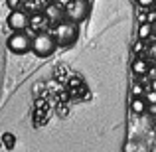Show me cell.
<instances>
[{"mask_svg": "<svg viewBox=\"0 0 156 152\" xmlns=\"http://www.w3.org/2000/svg\"><path fill=\"white\" fill-rule=\"evenodd\" d=\"M57 48V40L55 36L48 34V32L40 30L38 34L32 38V51L36 53L38 57H50Z\"/></svg>", "mask_w": 156, "mask_h": 152, "instance_id": "1", "label": "cell"}, {"mask_svg": "<svg viewBox=\"0 0 156 152\" xmlns=\"http://www.w3.org/2000/svg\"><path fill=\"white\" fill-rule=\"evenodd\" d=\"M6 48L8 51L16 53V55H24V53L32 51V38L24 30H16L6 38Z\"/></svg>", "mask_w": 156, "mask_h": 152, "instance_id": "2", "label": "cell"}, {"mask_svg": "<svg viewBox=\"0 0 156 152\" xmlns=\"http://www.w3.org/2000/svg\"><path fill=\"white\" fill-rule=\"evenodd\" d=\"M57 40V46H71V44L77 42L79 38V28H77V22H59L55 26V32H53Z\"/></svg>", "mask_w": 156, "mask_h": 152, "instance_id": "3", "label": "cell"}, {"mask_svg": "<svg viewBox=\"0 0 156 152\" xmlns=\"http://www.w3.org/2000/svg\"><path fill=\"white\" fill-rule=\"evenodd\" d=\"M63 10H65V18L79 24L89 16V2L87 0H69Z\"/></svg>", "mask_w": 156, "mask_h": 152, "instance_id": "4", "label": "cell"}, {"mask_svg": "<svg viewBox=\"0 0 156 152\" xmlns=\"http://www.w3.org/2000/svg\"><path fill=\"white\" fill-rule=\"evenodd\" d=\"M6 24H8V28H10L12 32H16V30H26V28L30 26V16H28L24 10L14 8V10L8 14Z\"/></svg>", "mask_w": 156, "mask_h": 152, "instance_id": "5", "label": "cell"}, {"mask_svg": "<svg viewBox=\"0 0 156 152\" xmlns=\"http://www.w3.org/2000/svg\"><path fill=\"white\" fill-rule=\"evenodd\" d=\"M63 16H65V10L59 6V4H48V6H46V20H48V22L59 24Z\"/></svg>", "mask_w": 156, "mask_h": 152, "instance_id": "6", "label": "cell"}, {"mask_svg": "<svg viewBox=\"0 0 156 152\" xmlns=\"http://www.w3.org/2000/svg\"><path fill=\"white\" fill-rule=\"evenodd\" d=\"M146 107H148V103H146L144 97H134L133 103H130V109H133V113H136V115L146 113Z\"/></svg>", "mask_w": 156, "mask_h": 152, "instance_id": "7", "label": "cell"}, {"mask_svg": "<svg viewBox=\"0 0 156 152\" xmlns=\"http://www.w3.org/2000/svg\"><path fill=\"white\" fill-rule=\"evenodd\" d=\"M152 34H154L152 22H140V26H138V38L140 40H148Z\"/></svg>", "mask_w": 156, "mask_h": 152, "instance_id": "8", "label": "cell"}, {"mask_svg": "<svg viewBox=\"0 0 156 152\" xmlns=\"http://www.w3.org/2000/svg\"><path fill=\"white\" fill-rule=\"evenodd\" d=\"M133 71L136 73V75H144V73L148 71V63H146L144 59H136L133 63Z\"/></svg>", "mask_w": 156, "mask_h": 152, "instance_id": "9", "label": "cell"}, {"mask_svg": "<svg viewBox=\"0 0 156 152\" xmlns=\"http://www.w3.org/2000/svg\"><path fill=\"white\" fill-rule=\"evenodd\" d=\"M42 22H46L44 16H34V18H30V26H34V28H42L44 26Z\"/></svg>", "mask_w": 156, "mask_h": 152, "instance_id": "10", "label": "cell"}, {"mask_svg": "<svg viewBox=\"0 0 156 152\" xmlns=\"http://www.w3.org/2000/svg\"><path fill=\"white\" fill-rule=\"evenodd\" d=\"M144 99H146V103H148V105H156V91H154V89L146 91V93H144Z\"/></svg>", "mask_w": 156, "mask_h": 152, "instance_id": "11", "label": "cell"}, {"mask_svg": "<svg viewBox=\"0 0 156 152\" xmlns=\"http://www.w3.org/2000/svg\"><path fill=\"white\" fill-rule=\"evenodd\" d=\"M144 93H146V89L142 87V85H133V97H144Z\"/></svg>", "mask_w": 156, "mask_h": 152, "instance_id": "12", "label": "cell"}, {"mask_svg": "<svg viewBox=\"0 0 156 152\" xmlns=\"http://www.w3.org/2000/svg\"><path fill=\"white\" fill-rule=\"evenodd\" d=\"M4 144H6V146H14V136H12L10 133L4 134Z\"/></svg>", "mask_w": 156, "mask_h": 152, "instance_id": "13", "label": "cell"}, {"mask_svg": "<svg viewBox=\"0 0 156 152\" xmlns=\"http://www.w3.org/2000/svg\"><path fill=\"white\" fill-rule=\"evenodd\" d=\"M154 4V0H138V6H142V8H150Z\"/></svg>", "mask_w": 156, "mask_h": 152, "instance_id": "14", "label": "cell"}, {"mask_svg": "<svg viewBox=\"0 0 156 152\" xmlns=\"http://www.w3.org/2000/svg\"><path fill=\"white\" fill-rule=\"evenodd\" d=\"M6 4H8V8H12V10H14V8L20 6V0H6Z\"/></svg>", "mask_w": 156, "mask_h": 152, "instance_id": "15", "label": "cell"}, {"mask_svg": "<svg viewBox=\"0 0 156 152\" xmlns=\"http://www.w3.org/2000/svg\"><path fill=\"white\" fill-rule=\"evenodd\" d=\"M142 48H144V40H140V38H138V42L134 44V51H140Z\"/></svg>", "mask_w": 156, "mask_h": 152, "instance_id": "16", "label": "cell"}, {"mask_svg": "<svg viewBox=\"0 0 156 152\" xmlns=\"http://www.w3.org/2000/svg\"><path fill=\"white\" fill-rule=\"evenodd\" d=\"M154 20H156V10L148 12V16H146V22H154Z\"/></svg>", "mask_w": 156, "mask_h": 152, "instance_id": "17", "label": "cell"}, {"mask_svg": "<svg viewBox=\"0 0 156 152\" xmlns=\"http://www.w3.org/2000/svg\"><path fill=\"white\" fill-rule=\"evenodd\" d=\"M150 55H152V59H156V46L150 48Z\"/></svg>", "mask_w": 156, "mask_h": 152, "instance_id": "18", "label": "cell"}, {"mask_svg": "<svg viewBox=\"0 0 156 152\" xmlns=\"http://www.w3.org/2000/svg\"><path fill=\"white\" fill-rule=\"evenodd\" d=\"M150 89H154V91H156V77H154L152 81H150Z\"/></svg>", "mask_w": 156, "mask_h": 152, "instance_id": "19", "label": "cell"}, {"mask_svg": "<svg viewBox=\"0 0 156 152\" xmlns=\"http://www.w3.org/2000/svg\"><path fill=\"white\" fill-rule=\"evenodd\" d=\"M152 30H154V34H156V20H154V24H152Z\"/></svg>", "mask_w": 156, "mask_h": 152, "instance_id": "20", "label": "cell"}]
</instances>
